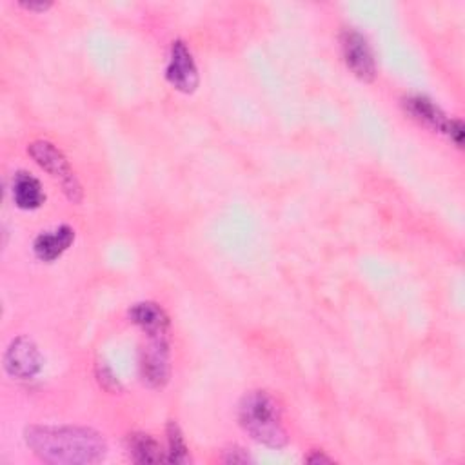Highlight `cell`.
Masks as SVG:
<instances>
[{"label":"cell","mask_w":465,"mask_h":465,"mask_svg":"<svg viewBox=\"0 0 465 465\" xmlns=\"http://www.w3.org/2000/svg\"><path fill=\"white\" fill-rule=\"evenodd\" d=\"M27 447L47 463L89 465L107 454L104 436L87 427L74 425H31L24 432Z\"/></svg>","instance_id":"cell-1"},{"label":"cell","mask_w":465,"mask_h":465,"mask_svg":"<svg viewBox=\"0 0 465 465\" xmlns=\"http://www.w3.org/2000/svg\"><path fill=\"white\" fill-rule=\"evenodd\" d=\"M238 420L243 430L265 447L282 449L287 443L282 409L265 391H251L242 398L238 405Z\"/></svg>","instance_id":"cell-2"},{"label":"cell","mask_w":465,"mask_h":465,"mask_svg":"<svg viewBox=\"0 0 465 465\" xmlns=\"http://www.w3.org/2000/svg\"><path fill=\"white\" fill-rule=\"evenodd\" d=\"M27 153L49 176L60 183L62 191L71 202L76 203L82 200V185L67 158L54 143L47 140H35L27 145Z\"/></svg>","instance_id":"cell-3"},{"label":"cell","mask_w":465,"mask_h":465,"mask_svg":"<svg viewBox=\"0 0 465 465\" xmlns=\"http://www.w3.org/2000/svg\"><path fill=\"white\" fill-rule=\"evenodd\" d=\"M44 365V358L36 343L27 336H16L11 340L4 352V369L9 376L18 380L35 378Z\"/></svg>","instance_id":"cell-4"},{"label":"cell","mask_w":465,"mask_h":465,"mask_svg":"<svg viewBox=\"0 0 465 465\" xmlns=\"http://www.w3.org/2000/svg\"><path fill=\"white\" fill-rule=\"evenodd\" d=\"M140 374L149 387L160 389L169 381V340L167 336H147L140 354Z\"/></svg>","instance_id":"cell-5"},{"label":"cell","mask_w":465,"mask_h":465,"mask_svg":"<svg viewBox=\"0 0 465 465\" xmlns=\"http://www.w3.org/2000/svg\"><path fill=\"white\" fill-rule=\"evenodd\" d=\"M341 54L345 65L363 82H372L376 76V60L367 38L356 29L341 33Z\"/></svg>","instance_id":"cell-6"},{"label":"cell","mask_w":465,"mask_h":465,"mask_svg":"<svg viewBox=\"0 0 465 465\" xmlns=\"http://www.w3.org/2000/svg\"><path fill=\"white\" fill-rule=\"evenodd\" d=\"M165 78L174 89L182 93H193L200 84L196 62L183 40H174L171 44Z\"/></svg>","instance_id":"cell-7"},{"label":"cell","mask_w":465,"mask_h":465,"mask_svg":"<svg viewBox=\"0 0 465 465\" xmlns=\"http://www.w3.org/2000/svg\"><path fill=\"white\" fill-rule=\"evenodd\" d=\"M403 107L405 113L414 118L416 122L434 129V131H441L445 134H449V127H450V120L445 116V113L427 96L421 94H412L407 96L403 100Z\"/></svg>","instance_id":"cell-8"},{"label":"cell","mask_w":465,"mask_h":465,"mask_svg":"<svg viewBox=\"0 0 465 465\" xmlns=\"http://www.w3.org/2000/svg\"><path fill=\"white\" fill-rule=\"evenodd\" d=\"M74 242V229L69 225H60L53 231L40 232L33 242V251L38 260L53 262L60 258Z\"/></svg>","instance_id":"cell-9"},{"label":"cell","mask_w":465,"mask_h":465,"mask_svg":"<svg viewBox=\"0 0 465 465\" xmlns=\"http://www.w3.org/2000/svg\"><path fill=\"white\" fill-rule=\"evenodd\" d=\"M129 318L147 336H167L169 334V316L154 302L134 303L129 311Z\"/></svg>","instance_id":"cell-10"},{"label":"cell","mask_w":465,"mask_h":465,"mask_svg":"<svg viewBox=\"0 0 465 465\" xmlns=\"http://www.w3.org/2000/svg\"><path fill=\"white\" fill-rule=\"evenodd\" d=\"M13 200L20 209L33 211L44 203L45 194L40 182L33 174L20 171L13 178Z\"/></svg>","instance_id":"cell-11"},{"label":"cell","mask_w":465,"mask_h":465,"mask_svg":"<svg viewBox=\"0 0 465 465\" xmlns=\"http://www.w3.org/2000/svg\"><path fill=\"white\" fill-rule=\"evenodd\" d=\"M127 452L134 463H160L165 460L160 443L147 432H131L127 436Z\"/></svg>","instance_id":"cell-12"},{"label":"cell","mask_w":465,"mask_h":465,"mask_svg":"<svg viewBox=\"0 0 465 465\" xmlns=\"http://www.w3.org/2000/svg\"><path fill=\"white\" fill-rule=\"evenodd\" d=\"M165 460L171 463H191L189 447L183 440V434L178 423L174 421L167 423V458Z\"/></svg>","instance_id":"cell-13"},{"label":"cell","mask_w":465,"mask_h":465,"mask_svg":"<svg viewBox=\"0 0 465 465\" xmlns=\"http://www.w3.org/2000/svg\"><path fill=\"white\" fill-rule=\"evenodd\" d=\"M96 376H98V381H100V385H102L104 389H107V391H111V392L120 391V383H118L116 376L113 374V371H111L104 361H100V363L96 365Z\"/></svg>","instance_id":"cell-14"},{"label":"cell","mask_w":465,"mask_h":465,"mask_svg":"<svg viewBox=\"0 0 465 465\" xmlns=\"http://www.w3.org/2000/svg\"><path fill=\"white\" fill-rule=\"evenodd\" d=\"M227 463H247L249 461V456L243 452V449L240 447H232L229 450H225V458H223Z\"/></svg>","instance_id":"cell-15"},{"label":"cell","mask_w":465,"mask_h":465,"mask_svg":"<svg viewBox=\"0 0 465 465\" xmlns=\"http://www.w3.org/2000/svg\"><path fill=\"white\" fill-rule=\"evenodd\" d=\"M18 5L20 7H24V9H27V11H36V13H40V11H45V9H49L51 7V2H18Z\"/></svg>","instance_id":"cell-16"},{"label":"cell","mask_w":465,"mask_h":465,"mask_svg":"<svg viewBox=\"0 0 465 465\" xmlns=\"http://www.w3.org/2000/svg\"><path fill=\"white\" fill-rule=\"evenodd\" d=\"M307 461L309 463H331L332 460L329 458V456H323L322 452H318V450H314V454H311V456H307Z\"/></svg>","instance_id":"cell-17"}]
</instances>
